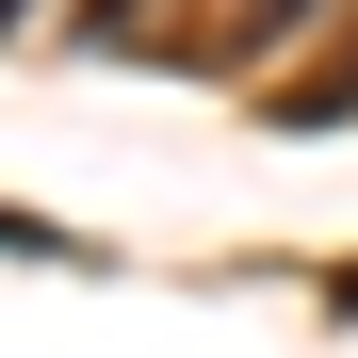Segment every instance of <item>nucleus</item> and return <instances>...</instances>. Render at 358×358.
<instances>
[{
    "mask_svg": "<svg viewBox=\"0 0 358 358\" xmlns=\"http://www.w3.org/2000/svg\"><path fill=\"white\" fill-rule=\"evenodd\" d=\"M98 33H131V0H98Z\"/></svg>",
    "mask_w": 358,
    "mask_h": 358,
    "instance_id": "20e7f679",
    "label": "nucleus"
},
{
    "mask_svg": "<svg viewBox=\"0 0 358 358\" xmlns=\"http://www.w3.org/2000/svg\"><path fill=\"white\" fill-rule=\"evenodd\" d=\"M293 17H310V0H228V17H212V66H261Z\"/></svg>",
    "mask_w": 358,
    "mask_h": 358,
    "instance_id": "f03ea898",
    "label": "nucleus"
},
{
    "mask_svg": "<svg viewBox=\"0 0 358 358\" xmlns=\"http://www.w3.org/2000/svg\"><path fill=\"white\" fill-rule=\"evenodd\" d=\"M326 114H358V33L326 49V66H293V82H277V131H326Z\"/></svg>",
    "mask_w": 358,
    "mask_h": 358,
    "instance_id": "f257e3e1",
    "label": "nucleus"
},
{
    "mask_svg": "<svg viewBox=\"0 0 358 358\" xmlns=\"http://www.w3.org/2000/svg\"><path fill=\"white\" fill-rule=\"evenodd\" d=\"M0 245H17V261H82L66 228H33V212H0Z\"/></svg>",
    "mask_w": 358,
    "mask_h": 358,
    "instance_id": "7ed1b4c3",
    "label": "nucleus"
},
{
    "mask_svg": "<svg viewBox=\"0 0 358 358\" xmlns=\"http://www.w3.org/2000/svg\"><path fill=\"white\" fill-rule=\"evenodd\" d=\"M0 17H17V0H0Z\"/></svg>",
    "mask_w": 358,
    "mask_h": 358,
    "instance_id": "39448f33",
    "label": "nucleus"
}]
</instances>
